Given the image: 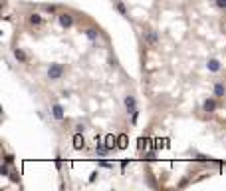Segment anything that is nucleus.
<instances>
[{
    "mask_svg": "<svg viewBox=\"0 0 226 191\" xmlns=\"http://www.w3.org/2000/svg\"><path fill=\"white\" fill-rule=\"evenodd\" d=\"M155 143H157L155 147H157V149H161V147H165V146H167V139H157Z\"/></svg>",
    "mask_w": 226,
    "mask_h": 191,
    "instance_id": "16",
    "label": "nucleus"
},
{
    "mask_svg": "<svg viewBox=\"0 0 226 191\" xmlns=\"http://www.w3.org/2000/svg\"><path fill=\"white\" fill-rule=\"evenodd\" d=\"M216 4H218L220 8H226V0H216Z\"/></svg>",
    "mask_w": 226,
    "mask_h": 191,
    "instance_id": "18",
    "label": "nucleus"
},
{
    "mask_svg": "<svg viewBox=\"0 0 226 191\" xmlns=\"http://www.w3.org/2000/svg\"><path fill=\"white\" fill-rule=\"evenodd\" d=\"M71 22H73V20H71V16H69V14H60V24H62L64 28H69Z\"/></svg>",
    "mask_w": 226,
    "mask_h": 191,
    "instance_id": "7",
    "label": "nucleus"
},
{
    "mask_svg": "<svg viewBox=\"0 0 226 191\" xmlns=\"http://www.w3.org/2000/svg\"><path fill=\"white\" fill-rule=\"evenodd\" d=\"M149 143H151V141H149V139H139V149H141V151H143V149H145V147H147Z\"/></svg>",
    "mask_w": 226,
    "mask_h": 191,
    "instance_id": "15",
    "label": "nucleus"
},
{
    "mask_svg": "<svg viewBox=\"0 0 226 191\" xmlns=\"http://www.w3.org/2000/svg\"><path fill=\"white\" fill-rule=\"evenodd\" d=\"M117 10L121 12L123 16H125V14H127V10H125V6H123V4H121V2H117Z\"/></svg>",
    "mask_w": 226,
    "mask_h": 191,
    "instance_id": "17",
    "label": "nucleus"
},
{
    "mask_svg": "<svg viewBox=\"0 0 226 191\" xmlns=\"http://www.w3.org/2000/svg\"><path fill=\"white\" fill-rule=\"evenodd\" d=\"M145 40L149 42V46H157V42H159L157 32H147V34H145Z\"/></svg>",
    "mask_w": 226,
    "mask_h": 191,
    "instance_id": "6",
    "label": "nucleus"
},
{
    "mask_svg": "<svg viewBox=\"0 0 226 191\" xmlns=\"http://www.w3.org/2000/svg\"><path fill=\"white\" fill-rule=\"evenodd\" d=\"M14 58H16V60H20V62H28V56L24 54L20 48H16V50H14Z\"/></svg>",
    "mask_w": 226,
    "mask_h": 191,
    "instance_id": "11",
    "label": "nucleus"
},
{
    "mask_svg": "<svg viewBox=\"0 0 226 191\" xmlns=\"http://www.w3.org/2000/svg\"><path fill=\"white\" fill-rule=\"evenodd\" d=\"M208 159H210V157H204V155H198V157H196V161H208Z\"/></svg>",
    "mask_w": 226,
    "mask_h": 191,
    "instance_id": "19",
    "label": "nucleus"
},
{
    "mask_svg": "<svg viewBox=\"0 0 226 191\" xmlns=\"http://www.w3.org/2000/svg\"><path fill=\"white\" fill-rule=\"evenodd\" d=\"M224 94H226V88L222 86V84H216L214 86V96L216 98H224Z\"/></svg>",
    "mask_w": 226,
    "mask_h": 191,
    "instance_id": "10",
    "label": "nucleus"
},
{
    "mask_svg": "<svg viewBox=\"0 0 226 191\" xmlns=\"http://www.w3.org/2000/svg\"><path fill=\"white\" fill-rule=\"evenodd\" d=\"M85 34H87V38H89V40H95V38H97V30H93V28H87Z\"/></svg>",
    "mask_w": 226,
    "mask_h": 191,
    "instance_id": "14",
    "label": "nucleus"
},
{
    "mask_svg": "<svg viewBox=\"0 0 226 191\" xmlns=\"http://www.w3.org/2000/svg\"><path fill=\"white\" fill-rule=\"evenodd\" d=\"M216 110V101L214 100H206L204 101V112H214Z\"/></svg>",
    "mask_w": 226,
    "mask_h": 191,
    "instance_id": "12",
    "label": "nucleus"
},
{
    "mask_svg": "<svg viewBox=\"0 0 226 191\" xmlns=\"http://www.w3.org/2000/svg\"><path fill=\"white\" fill-rule=\"evenodd\" d=\"M52 113H54V118H56V120H64V108H62L60 104H54Z\"/></svg>",
    "mask_w": 226,
    "mask_h": 191,
    "instance_id": "4",
    "label": "nucleus"
},
{
    "mask_svg": "<svg viewBox=\"0 0 226 191\" xmlns=\"http://www.w3.org/2000/svg\"><path fill=\"white\" fill-rule=\"evenodd\" d=\"M105 147H107V149H109V151H111V149H115V147H117V137H115V135H105Z\"/></svg>",
    "mask_w": 226,
    "mask_h": 191,
    "instance_id": "3",
    "label": "nucleus"
},
{
    "mask_svg": "<svg viewBox=\"0 0 226 191\" xmlns=\"http://www.w3.org/2000/svg\"><path fill=\"white\" fill-rule=\"evenodd\" d=\"M62 76H64V66H62V64H50V68H48V78L60 80Z\"/></svg>",
    "mask_w": 226,
    "mask_h": 191,
    "instance_id": "1",
    "label": "nucleus"
},
{
    "mask_svg": "<svg viewBox=\"0 0 226 191\" xmlns=\"http://www.w3.org/2000/svg\"><path fill=\"white\" fill-rule=\"evenodd\" d=\"M127 146H129V137H127L125 134L117 135V147H119V149H125Z\"/></svg>",
    "mask_w": 226,
    "mask_h": 191,
    "instance_id": "5",
    "label": "nucleus"
},
{
    "mask_svg": "<svg viewBox=\"0 0 226 191\" xmlns=\"http://www.w3.org/2000/svg\"><path fill=\"white\" fill-rule=\"evenodd\" d=\"M206 68H208L210 72H218V70H220V62H218V60H208Z\"/></svg>",
    "mask_w": 226,
    "mask_h": 191,
    "instance_id": "9",
    "label": "nucleus"
},
{
    "mask_svg": "<svg viewBox=\"0 0 226 191\" xmlns=\"http://www.w3.org/2000/svg\"><path fill=\"white\" fill-rule=\"evenodd\" d=\"M153 157H155V153H153V151H149V153H147V159H149V161H153Z\"/></svg>",
    "mask_w": 226,
    "mask_h": 191,
    "instance_id": "20",
    "label": "nucleus"
},
{
    "mask_svg": "<svg viewBox=\"0 0 226 191\" xmlns=\"http://www.w3.org/2000/svg\"><path fill=\"white\" fill-rule=\"evenodd\" d=\"M125 108H127V112H137V101H135V98L133 96H127L125 98Z\"/></svg>",
    "mask_w": 226,
    "mask_h": 191,
    "instance_id": "2",
    "label": "nucleus"
},
{
    "mask_svg": "<svg viewBox=\"0 0 226 191\" xmlns=\"http://www.w3.org/2000/svg\"><path fill=\"white\" fill-rule=\"evenodd\" d=\"M83 146H85V141H83V135L76 134V135H73V147H76V149H81Z\"/></svg>",
    "mask_w": 226,
    "mask_h": 191,
    "instance_id": "8",
    "label": "nucleus"
},
{
    "mask_svg": "<svg viewBox=\"0 0 226 191\" xmlns=\"http://www.w3.org/2000/svg\"><path fill=\"white\" fill-rule=\"evenodd\" d=\"M30 24L40 26V24H42V16H40V14H32V16H30Z\"/></svg>",
    "mask_w": 226,
    "mask_h": 191,
    "instance_id": "13",
    "label": "nucleus"
},
{
    "mask_svg": "<svg viewBox=\"0 0 226 191\" xmlns=\"http://www.w3.org/2000/svg\"><path fill=\"white\" fill-rule=\"evenodd\" d=\"M12 161H14V157H12V155H8V157H6V165H10Z\"/></svg>",
    "mask_w": 226,
    "mask_h": 191,
    "instance_id": "21",
    "label": "nucleus"
}]
</instances>
